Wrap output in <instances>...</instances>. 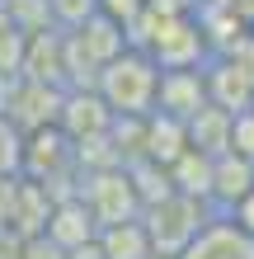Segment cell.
Instances as JSON below:
<instances>
[{
  "mask_svg": "<svg viewBox=\"0 0 254 259\" xmlns=\"http://www.w3.org/2000/svg\"><path fill=\"white\" fill-rule=\"evenodd\" d=\"M156 90H160V66L141 48L118 52L94 75V95L109 104L113 118H151L156 113Z\"/></svg>",
  "mask_w": 254,
  "mask_h": 259,
  "instance_id": "1",
  "label": "cell"
},
{
  "mask_svg": "<svg viewBox=\"0 0 254 259\" xmlns=\"http://www.w3.org/2000/svg\"><path fill=\"white\" fill-rule=\"evenodd\" d=\"M207 217H212V207L198 203V198H184V193H170L160 203L141 207V226H146V240H151V254L156 259H179V250L202 231Z\"/></svg>",
  "mask_w": 254,
  "mask_h": 259,
  "instance_id": "2",
  "label": "cell"
},
{
  "mask_svg": "<svg viewBox=\"0 0 254 259\" xmlns=\"http://www.w3.org/2000/svg\"><path fill=\"white\" fill-rule=\"evenodd\" d=\"M80 203L85 212L94 217V226H118V222H137L141 217V203H137V189H132L127 170H89V184L80 189Z\"/></svg>",
  "mask_w": 254,
  "mask_h": 259,
  "instance_id": "3",
  "label": "cell"
},
{
  "mask_svg": "<svg viewBox=\"0 0 254 259\" xmlns=\"http://www.w3.org/2000/svg\"><path fill=\"white\" fill-rule=\"evenodd\" d=\"M57 127H62L71 142H94V137H109L113 127V113L94 90H66L62 95V109H57Z\"/></svg>",
  "mask_w": 254,
  "mask_h": 259,
  "instance_id": "4",
  "label": "cell"
},
{
  "mask_svg": "<svg viewBox=\"0 0 254 259\" xmlns=\"http://www.w3.org/2000/svg\"><path fill=\"white\" fill-rule=\"evenodd\" d=\"M179 259H254V236H245L231 217L212 212L202 222V231L179 250Z\"/></svg>",
  "mask_w": 254,
  "mask_h": 259,
  "instance_id": "5",
  "label": "cell"
},
{
  "mask_svg": "<svg viewBox=\"0 0 254 259\" xmlns=\"http://www.w3.org/2000/svg\"><path fill=\"white\" fill-rule=\"evenodd\" d=\"M198 109H207V80L202 66L198 71H160V90H156V113L188 123Z\"/></svg>",
  "mask_w": 254,
  "mask_h": 259,
  "instance_id": "6",
  "label": "cell"
},
{
  "mask_svg": "<svg viewBox=\"0 0 254 259\" xmlns=\"http://www.w3.org/2000/svg\"><path fill=\"white\" fill-rule=\"evenodd\" d=\"M202 80H207V104L221 109V113H231V118L254 104V80L240 66H231L226 57H212V62L202 66Z\"/></svg>",
  "mask_w": 254,
  "mask_h": 259,
  "instance_id": "7",
  "label": "cell"
},
{
  "mask_svg": "<svg viewBox=\"0 0 254 259\" xmlns=\"http://www.w3.org/2000/svg\"><path fill=\"white\" fill-rule=\"evenodd\" d=\"M249 189H254V165L245 156H235V151L212 156V189H207V207L212 212H231Z\"/></svg>",
  "mask_w": 254,
  "mask_h": 259,
  "instance_id": "8",
  "label": "cell"
},
{
  "mask_svg": "<svg viewBox=\"0 0 254 259\" xmlns=\"http://www.w3.org/2000/svg\"><path fill=\"white\" fill-rule=\"evenodd\" d=\"M42 236H47L62 254H71V250H80V245H94L99 226L85 212L80 198H62V203H52V217H47V226H42Z\"/></svg>",
  "mask_w": 254,
  "mask_h": 259,
  "instance_id": "9",
  "label": "cell"
},
{
  "mask_svg": "<svg viewBox=\"0 0 254 259\" xmlns=\"http://www.w3.org/2000/svg\"><path fill=\"white\" fill-rule=\"evenodd\" d=\"M184 151H188L184 123H174V118H165V113H151V118H146V127H141V160H151V165H160V170H170Z\"/></svg>",
  "mask_w": 254,
  "mask_h": 259,
  "instance_id": "10",
  "label": "cell"
},
{
  "mask_svg": "<svg viewBox=\"0 0 254 259\" xmlns=\"http://www.w3.org/2000/svg\"><path fill=\"white\" fill-rule=\"evenodd\" d=\"M184 132H188V146L193 151H202V156H221V151L231 146V113H221V109H198L184 123Z\"/></svg>",
  "mask_w": 254,
  "mask_h": 259,
  "instance_id": "11",
  "label": "cell"
},
{
  "mask_svg": "<svg viewBox=\"0 0 254 259\" xmlns=\"http://www.w3.org/2000/svg\"><path fill=\"white\" fill-rule=\"evenodd\" d=\"M165 175H170V189H174V193L207 203V189H212V156H202V151H193V146H188Z\"/></svg>",
  "mask_w": 254,
  "mask_h": 259,
  "instance_id": "12",
  "label": "cell"
},
{
  "mask_svg": "<svg viewBox=\"0 0 254 259\" xmlns=\"http://www.w3.org/2000/svg\"><path fill=\"white\" fill-rule=\"evenodd\" d=\"M94 245L104 259H151V240H146V226L137 222H118V226H104L94 236Z\"/></svg>",
  "mask_w": 254,
  "mask_h": 259,
  "instance_id": "13",
  "label": "cell"
},
{
  "mask_svg": "<svg viewBox=\"0 0 254 259\" xmlns=\"http://www.w3.org/2000/svg\"><path fill=\"white\" fill-rule=\"evenodd\" d=\"M24 142L28 137L0 113V179H24Z\"/></svg>",
  "mask_w": 254,
  "mask_h": 259,
  "instance_id": "14",
  "label": "cell"
},
{
  "mask_svg": "<svg viewBox=\"0 0 254 259\" xmlns=\"http://www.w3.org/2000/svg\"><path fill=\"white\" fill-rule=\"evenodd\" d=\"M94 10L104 14V19H113L118 28H132V24L141 19L146 0H94Z\"/></svg>",
  "mask_w": 254,
  "mask_h": 259,
  "instance_id": "15",
  "label": "cell"
},
{
  "mask_svg": "<svg viewBox=\"0 0 254 259\" xmlns=\"http://www.w3.org/2000/svg\"><path fill=\"white\" fill-rule=\"evenodd\" d=\"M226 151H235V156L254 160V109H245V113L231 118V146H226Z\"/></svg>",
  "mask_w": 254,
  "mask_h": 259,
  "instance_id": "16",
  "label": "cell"
},
{
  "mask_svg": "<svg viewBox=\"0 0 254 259\" xmlns=\"http://www.w3.org/2000/svg\"><path fill=\"white\" fill-rule=\"evenodd\" d=\"M221 217H231V222L240 226L245 236H254V189H249V193H245V198H240V203H235L231 212H221Z\"/></svg>",
  "mask_w": 254,
  "mask_h": 259,
  "instance_id": "17",
  "label": "cell"
},
{
  "mask_svg": "<svg viewBox=\"0 0 254 259\" xmlns=\"http://www.w3.org/2000/svg\"><path fill=\"white\" fill-rule=\"evenodd\" d=\"M146 10L151 14H170V19H188V14L198 10V0H146Z\"/></svg>",
  "mask_w": 254,
  "mask_h": 259,
  "instance_id": "18",
  "label": "cell"
},
{
  "mask_svg": "<svg viewBox=\"0 0 254 259\" xmlns=\"http://www.w3.org/2000/svg\"><path fill=\"white\" fill-rule=\"evenodd\" d=\"M14 184H19V179H0V222H10V203H14Z\"/></svg>",
  "mask_w": 254,
  "mask_h": 259,
  "instance_id": "19",
  "label": "cell"
},
{
  "mask_svg": "<svg viewBox=\"0 0 254 259\" xmlns=\"http://www.w3.org/2000/svg\"><path fill=\"white\" fill-rule=\"evenodd\" d=\"M249 38H254V24H249Z\"/></svg>",
  "mask_w": 254,
  "mask_h": 259,
  "instance_id": "20",
  "label": "cell"
},
{
  "mask_svg": "<svg viewBox=\"0 0 254 259\" xmlns=\"http://www.w3.org/2000/svg\"><path fill=\"white\" fill-rule=\"evenodd\" d=\"M249 109H254V104H249Z\"/></svg>",
  "mask_w": 254,
  "mask_h": 259,
  "instance_id": "21",
  "label": "cell"
},
{
  "mask_svg": "<svg viewBox=\"0 0 254 259\" xmlns=\"http://www.w3.org/2000/svg\"><path fill=\"white\" fill-rule=\"evenodd\" d=\"M249 165H254V160H249Z\"/></svg>",
  "mask_w": 254,
  "mask_h": 259,
  "instance_id": "22",
  "label": "cell"
}]
</instances>
